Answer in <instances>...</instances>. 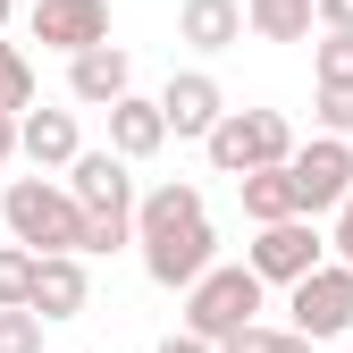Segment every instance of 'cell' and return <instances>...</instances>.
Listing matches in <instances>:
<instances>
[{
    "label": "cell",
    "mask_w": 353,
    "mask_h": 353,
    "mask_svg": "<svg viewBox=\"0 0 353 353\" xmlns=\"http://www.w3.org/2000/svg\"><path fill=\"white\" fill-rule=\"evenodd\" d=\"M168 143V110H160V93H126L118 110H110V152L135 168V160H152Z\"/></svg>",
    "instance_id": "obj_13"
},
{
    "label": "cell",
    "mask_w": 353,
    "mask_h": 353,
    "mask_svg": "<svg viewBox=\"0 0 353 353\" xmlns=\"http://www.w3.org/2000/svg\"><path fill=\"white\" fill-rule=\"evenodd\" d=\"M294 194H303V219H336L353 202V143L345 135H312L294 152Z\"/></svg>",
    "instance_id": "obj_8"
},
{
    "label": "cell",
    "mask_w": 353,
    "mask_h": 353,
    "mask_svg": "<svg viewBox=\"0 0 353 353\" xmlns=\"http://www.w3.org/2000/svg\"><path fill=\"white\" fill-rule=\"evenodd\" d=\"M34 42L42 51H68V59H84V51H101L110 42V0H34Z\"/></svg>",
    "instance_id": "obj_10"
},
{
    "label": "cell",
    "mask_w": 353,
    "mask_h": 353,
    "mask_svg": "<svg viewBox=\"0 0 353 353\" xmlns=\"http://www.w3.org/2000/svg\"><path fill=\"white\" fill-rule=\"evenodd\" d=\"M160 110H168V135H176V143H210L219 118H228V93H219L210 68H176V76L160 84Z\"/></svg>",
    "instance_id": "obj_9"
},
{
    "label": "cell",
    "mask_w": 353,
    "mask_h": 353,
    "mask_svg": "<svg viewBox=\"0 0 353 353\" xmlns=\"http://www.w3.org/2000/svg\"><path fill=\"white\" fill-rule=\"evenodd\" d=\"M244 261H252V278L261 286H303L312 270H328V236H320V219H286V228H252V244H244Z\"/></svg>",
    "instance_id": "obj_5"
},
{
    "label": "cell",
    "mask_w": 353,
    "mask_h": 353,
    "mask_svg": "<svg viewBox=\"0 0 353 353\" xmlns=\"http://www.w3.org/2000/svg\"><path fill=\"white\" fill-rule=\"evenodd\" d=\"M42 312H0V353H42Z\"/></svg>",
    "instance_id": "obj_23"
},
{
    "label": "cell",
    "mask_w": 353,
    "mask_h": 353,
    "mask_svg": "<svg viewBox=\"0 0 353 353\" xmlns=\"http://www.w3.org/2000/svg\"><path fill=\"white\" fill-rule=\"evenodd\" d=\"M312 118H320V135H345V143H353V93H320Z\"/></svg>",
    "instance_id": "obj_24"
},
{
    "label": "cell",
    "mask_w": 353,
    "mask_h": 353,
    "mask_svg": "<svg viewBox=\"0 0 353 353\" xmlns=\"http://www.w3.org/2000/svg\"><path fill=\"white\" fill-rule=\"evenodd\" d=\"M26 110H34V59L0 42V118H26Z\"/></svg>",
    "instance_id": "obj_20"
},
{
    "label": "cell",
    "mask_w": 353,
    "mask_h": 353,
    "mask_svg": "<svg viewBox=\"0 0 353 353\" xmlns=\"http://www.w3.org/2000/svg\"><path fill=\"white\" fill-rule=\"evenodd\" d=\"M160 353H219V345H202V336H185V328H176V336H160Z\"/></svg>",
    "instance_id": "obj_27"
},
{
    "label": "cell",
    "mask_w": 353,
    "mask_h": 353,
    "mask_svg": "<svg viewBox=\"0 0 353 353\" xmlns=\"http://www.w3.org/2000/svg\"><path fill=\"white\" fill-rule=\"evenodd\" d=\"M252 26H244V0H176V42L185 51H202V59H219V51H236Z\"/></svg>",
    "instance_id": "obj_12"
},
{
    "label": "cell",
    "mask_w": 353,
    "mask_h": 353,
    "mask_svg": "<svg viewBox=\"0 0 353 353\" xmlns=\"http://www.w3.org/2000/svg\"><path fill=\"white\" fill-rule=\"evenodd\" d=\"M312 76H320V93H353V34H320L312 42Z\"/></svg>",
    "instance_id": "obj_21"
},
{
    "label": "cell",
    "mask_w": 353,
    "mask_h": 353,
    "mask_svg": "<svg viewBox=\"0 0 353 353\" xmlns=\"http://www.w3.org/2000/svg\"><path fill=\"white\" fill-rule=\"evenodd\" d=\"M68 194L84 202V252H118V244H135V202H143V185H135V168H126L118 152H84L76 168H68Z\"/></svg>",
    "instance_id": "obj_2"
},
{
    "label": "cell",
    "mask_w": 353,
    "mask_h": 353,
    "mask_svg": "<svg viewBox=\"0 0 353 353\" xmlns=\"http://www.w3.org/2000/svg\"><path fill=\"white\" fill-rule=\"evenodd\" d=\"M17 160V118H0V168Z\"/></svg>",
    "instance_id": "obj_28"
},
{
    "label": "cell",
    "mask_w": 353,
    "mask_h": 353,
    "mask_svg": "<svg viewBox=\"0 0 353 353\" xmlns=\"http://www.w3.org/2000/svg\"><path fill=\"white\" fill-rule=\"evenodd\" d=\"M0 219H9V244H26V252H84V202L68 194V185H51V176H9V194H0Z\"/></svg>",
    "instance_id": "obj_1"
},
{
    "label": "cell",
    "mask_w": 353,
    "mask_h": 353,
    "mask_svg": "<svg viewBox=\"0 0 353 353\" xmlns=\"http://www.w3.org/2000/svg\"><path fill=\"white\" fill-rule=\"evenodd\" d=\"M320 34H353V0H320Z\"/></svg>",
    "instance_id": "obj_26"
},
{
    "label": "cell",
    "mask_w": 353,
    "mask_h": 353,
    "mask_svg": "<svg viewBox=\"0 0 353 353\" xmlns=\"http://www.w3.org/2000/svg\"><path fill=\"white\" fill-rule=\"evenodd\" d=\"M135 252H143V278H152V286H168V294H194V286L219 270V228H210V219H194V228L152 236V244H135Z\"/></svg>",
    "instance_id": "obj_7"
},
{
    "label": "cell",
    "mask_w": 353,
    "mask_h": 353,
    "mask_svg": "<svg viewBox=\"0 0 353 353\" xmlns=\"http://www.w3.org/2000/svg\"><path fill=\"white\" fill-rule=\"evenodd\" d=\"M328 261H345V270H353V202L336 210V228H328Z\"/></svg>",
    "instance_id": "obj_25"
},
{
    "label": "cell",
    "mask_w": 353,
    "mask_h": 353,
    "mask_svg": "<svg viewBox=\"0 0 353 353\" xmlns=\"http://www.w3.org/2000/svg\"><path fill=\"white\" fill-rule=\"evenodd\" d=\"M17 152H26L34 168H76V160H84L76 110H26V118H17Z\"/></svg>",
    "instance_id": "obj_14"
},
{
    "label": "cell",
    "mask_w": 353,
    "mask_h": 353,
    "mask_svg": "<svg viewBox=\"0 0 353 353\" xmlns=\"http://www.w3.org/2000/svg\"><path fill=\"white\" fill-rule=\"evenodd\" d=\"M286 328L312 336V345H336L353 336V270L345 261H328V270H312L294 294H286Z\"/></svg>",
    "instance_id": "obj_6"
},
{
    "label": "cell",
    "mask_w": 353,
    "mask_h": 353,
    "mask_svg": "<svg viewBox=\"0 0 353 353\" xmlns=\"http://www.w3.org/2000/svg\"><path fill=\"white\" fill-rule=\"evenodd\" d=\"M194 219H210L202 210V185H152L143 202H135V244H152V236H176V228H194Z\"/></svg>",
    "instance_id": "obj_16"
},
{
    "label": "cell",
    "mask_w": 353,
    "mask_h": 353,
    "mask_svg": "<svg viewBox=\"0 0 353 353\" xmlns=\"http://www.w3.org/2000/svg\"><path fill=\"white\" fill-rule=\"evenodd\" d=\"M84 303H93V278H84V252H51L34 270V303L26 312H42V320H76Z\"/></svg>",
    "instance_id": "obj_15"
},
{
    "label": "cell",
    "mask_w": 353,
    "mask_h": 353,
    "mask_svg": "<svg viewBox=\"0 0 353 353\" xmlns=\"http://www.w3.org/2000/svg\"><path fill=\"white\" fill-rule=\"evenodd\" d=\"M219 353H312V336H294V328H270V320H261V328H244L236 345H219Z\"/></svg>",
    "instance_id": "obj_22"
},
{
    "label": "cell",
    "mask_w": 353,
    "mask_h": 353,
    "mask_svg": "<svg viewBox=\"0 0 353 353\" xmlns=\"http://www.w3.org/2000/svg\"><path fill=\"white\" fill-rule=\"evenodd\" d=\"M244 219L252 228H286V219H303V194H294V168H261V176H244Z\"/></svg>",
    "instance_id": "obj_17"
},
{
    "label": "cell",
    "mask_w": 353,
    "mask_h": 353,
    "mask_svg": "<svg viewBox=\"0 0 353 353\" xmlns=\"http://www.w3.org/2000/svg\"><path fill=\"white\" fill-rule=\"evenodd\" d=\"M261 303H270V286L252 278V261H219V270L185 294V336H202V345H236L244 328H261Z\"/></svg>",
    "instance_id": "obj_3"
},
{
    "label": "cell",
    "mask_w": 353,
    "mask_h": 353,
    "mask_svg": "<svg viewBox=\"0 0 353 353\" xmlns=\"http://www.w3.org/2000/svg\"><path fill=\"white\" fill-rule=\"evenodd\" d=\"M244 26L261 42H303L320 26V0H244Z\"/></svg>",
    "instance_id": "obj_18"
},
{
    "label": "cell",
    "mask_w": 353,
    "mask_h": 353,
    "mask_svg": "<svg viewBox=\"0 0 353 353\" xmlns=\"http://www.w3.org/2000/svg\"><path fill=\"white\" fill-rule=\"evenodd\" d=\"M9 17H17V0H0V26H9Z\"/></svg>",
    "instance_id": "obj_29"
},
{
    "label": "cell",
    "mask_w": 353,
    "mask_h": 353,
    "mask_svg": "<svg viewBox=\"0 0 353 353\" xmlns=\"http://www.w3.org/2000/svg\"><path fill=\"white\" fill-rule=\"evenodd\" d=\"M126 93H135V59H126L118 42H101V51L68 59V101H84V110H118Z\"/></svg>",
    "instance_id": "obj_11"
},
{
    "label": "cell",
    "mask_w": 353,
    "mask_h": 353,
    "mask_svg": "<svg viewBox=\"0 0 353 353\" xmlns=\"http://www.w3.org/2000/svg\"><path fill=\"white\" fill-rule=\"evenodd\" d=\"M210 152V168L219 176H236V185H244V176H261V168H294V126H286V110H228V118H219V135L202 143Z\"/></svg>",
    "instance_id": "obj_4"
},
{
    "label": "cell",
    "mask_w": 353,
    "mask_h": 353,
    "mask_svg": "<svg viewBox=\"0 0 353 353\" xmlns=\"http://www.w3.org/2000/svg\"><path fill=\"white\" fill-rule=\"evenodd\" d=\"M34 270H42V252L0 244V312H26V303H34Z\"/></svg>",
    "instance_id": "obj_19"
}]
</instances>
